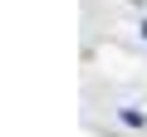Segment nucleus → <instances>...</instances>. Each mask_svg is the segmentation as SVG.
I'll return each mask as SVG.
<instances>
[{
    "label": "nucleus",
    "instance_id": "nucleus-1",
    "mask_svg": "<svg viewBox=\"0 0 147 137\" xmlns=\"http://www.w3.org/2000/svg\"><path fill=\"white\" fill-rule=\"evenodd\" d=\"M123 122H127V127H142V122H147V118H142V113H137V108H123Z\"/></svg>",
    "mask_w": 147,
    "mask_h": 137
}]
</instances>
